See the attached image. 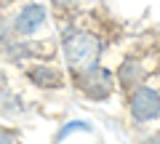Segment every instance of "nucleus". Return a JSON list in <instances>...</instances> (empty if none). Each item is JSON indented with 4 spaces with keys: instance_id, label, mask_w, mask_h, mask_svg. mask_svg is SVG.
I'll list each match as a JSON object with an SVG mask.
<instances>
[{
    "instance_id": "obj_1",
    "label": "nucleus",
    "mask_w": 160,
    "mask_h": 144,
    "mask_svg": "<svg viewBox=\"0 0 160 144\" xmlns=\"http://www.w3.org/2000/svg\"><path fill=\"white\" fill-rule=\"evenodd\" d=\"M102 37H99L93 29L83 27V24H67L62 29V53L64 62H67L69 72H80V69H88L93 64H99L102 56Z\"/></svg>"
},
{
    "instance_id": "obj_2",
    "label": "nucleus",
    "mask_w": 160,
    "mask_h": 144,
    "mask_svg": "<svg viewBox=\"0 0 160 144\" xmlns=\"http://www.w3.org/2000/svg\"><path fill=\"white\" fill-rule=\"evenodd\" d=\"M72 75H75L78 91L83 93V96H88L91 102H104V99H109L112 91H115V75L109 69L99 67V64H93V67H88V69H80V72H72Z\"/></svg>"
},
{
    "instance_id": "obj_3",
    "label": "nucleus",
    "mask_w": 160,
    "mask_h": 144,
    "mask_svg": "<svg viewBox=\"0 0 160 144\" xmlns=\"http://www.w3.org/2000/svg\"><path fill=\"white\" fill-rule=\"evenodd\" d=\"M48 22V8L43 3H27L22 6L11 19V35L13 37H35Z\"/></svg>"
},
{
    "instance_id": "obj_4",
    "label": "nucleus",
    "mask_w": 160,
    "mask_h": 144,
    "mask_svg": "<svg viewBox=\"0 0 160 144\" xmlns=\"http://www.w3.org/2000/svg\"><path fill=\"white\" fill-rule=\"evenodd\" d=\"M128 112L133 123H149L160 117V93L149 86H136L128 96Z\"/></svg>"
},
{
    "instance_id": "obj_5",
    "label": "nucleus",
    "mask_w": 160,
    "mask_h": 144,
    "mask_svg": "<svg viewBox=\"0 0 160 144\" xmlns=\"http://www.w3.org/2000/svg\"><path fill=\"white\" fill-rule=\"evenodd\" d=\"M27 80L32 83V86H38V88H46V91L64 86L62 69L53 67V64H46V62H43V64H32V67L27 69Z\"/></svg>"
},
{
    "instance_id": "obj_6",
    "label": "nucleus",
    "mask_w": 160,
    "mask_h": 144,
    "mask_svg": "<svg viewBox=\"0 0 160 144\" xmlns=\"http://www.w3.org/2000/svg\"><path fill=\"white\" fill-rule=\"evenodd\" d=\"M118 83H120V88H126V91H133V88L142 83V77H144V69H142V64L136 62V59H126V62L118 67Z\"/></svg>"
},
{
    "instance_id": "obj_7",
    "label": "nucleus",
    "mask_w": 160,
    "mask_h": 144,
    "mask_svg": "<svg viewBox=\"0 0 160 144\" xmlns=\"http://www.w3.org/2000/svg\"><path fill=\"white\" fill-rule=\"evenodd\" d=\"M86 0H51V6L56 8V11H64V13H72V11H78L80 6H83Z\"/></svg>"
},
{
    "instance_id": "obj_8",
    "label": "nucleus",
    "mask_w": 160,
    "mask_h": 144,
    "mask_svg": "<svg viewBox=\"0 0 160 144\" xmlns=\"http://www.w3.org/2000/svg\"><path fill=\"white\" fill-rule=\"evenodd\" d=\"M11 37H13V35H11V19L0 13V48L6 46V43L11 40Z\"/></svg>"
},
{
    "instance_id": "obj_9",
    "label": "nucleus",
    "mask_w": 160,
    "mask_h": 144,
    "mask_svg": "<svg viewBox=\"0 0 160 144\" xmlns=\"http://www.w3.org/2000/svg\"><path fill=\"white\" fill-rule=\"evenodd\" d=\"M0 144H16V136H13V131H8L6 126H0Z\"/></svg>"
},
{
    "instance_id": "obj_10",
    "label": "nucleus",
    "mask_w": 160,
    "mask_h": 144,
    "mask_svg": "<svg viewBox=\"0 0 160 144\" xmlns=\"http://www.w3.org/2000/svg\"><path fill=\"white\" fill-rule=\"evenodd\" d=\"M139 144H160V133H152V136H147V139H142Z\"/></svg>"
},
{
    "instance_id": "obj_11",
    "label": "nucleus",
    "mask_w": 160,
    "mask_h": 144,
    "mask_svg": "<svg viewBox=\"0 0 160 144\" xmlns=\"http://www.w3.org/2000/svg\"><path fill=\"white\" fill-rule=\"evenodd\" d=\"M3 80H6V77H3V72H0V88H3Z\"/></svg>"
}]
</instances>
